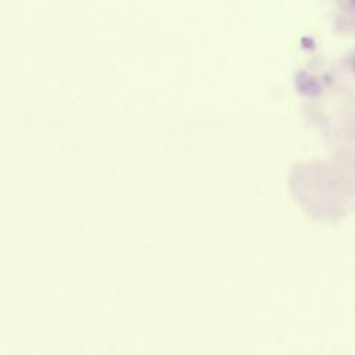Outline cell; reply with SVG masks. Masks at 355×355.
Wrapping results in <instances>:
<instances>
[]
</instances>
